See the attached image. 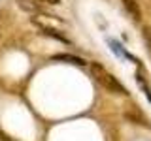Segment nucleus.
Here are the masks:
<instances>
[{
  "mask_svg": "<svg viewBox=\"0 0 151 141\" xmlns=\"http://www.w3.org/2000/svg\"><path fill=\"white\" fill-rule=\"evenodd\" d=\"M91 73H93V77L96 79V83L98 85H102L104 88H106L108 92H113V94H129V90H127V87H123V85L117 81L113 75L108 72L106 68H104L102 64H98V62H91Z\"/></svg>",
  "mask_w": 151,
  "mask_h": 141,
  "instance_id": "f257e3e1",
  "label": "nucleus"
},
{
  "mask_svg": "<svg viewBox=\"0 0 151 141\" xmlns=\"http://www.w3.org/2000/svg\"><path fill=\"white\" fill-rule=\"evenodd\" d=\"M30 21L34 23V25L40 28V32L44 36H49V38H55L57 41H63V43H70V40L66 38L63 32H59L57 28H53V26H49V25H45L44 21H40V19H36V17H30Z\"/></svg>",
  "mask_w": 151,
  "mask_h": 141,
  "instance_id": "f03ea898",
  "label": "nucleus"
},
{
  "mask_svg": "<svg viewBox=\"0 0 151 141\" xmlns=\"http://www.w3.org/2000/svg\"><path fill=\"white\" fill-rule=\"evenodd\" d=\"M136 83H138V87L142 88V92L145 94V98H147L149 103H151V83H149L147 75H145V72L142 70V66H140L138 72H136Z\"/></svg>",
  "mask_w": 151,
  "mask_h": 141,
  "instance_id": "7ed1b4c3",
  "label": "nucleus"
},
{
  "mask_svg": "<svg viewBox=\"0 0 151 141\" xmlns=\"http://www.w3.org/2000/svg\"><path fill=\"white\" fill-rule=\"evenodd\" d=\"M17 6L27 13H42L44 11V6L38 4L36 0H17Z\"/></svg>",
  "mask_w": 151,
  "mask_h": 141,
  "instance_id": "20e7f679",
  "label": "nucleus"
},
{
  "mask_svg": "<svg viewBox=\"0 0 151 141\" xmlns=\"http://www.w3.org/2000/svg\"><path fill=\"white\" fill-rule=\"evenodd\" d=\"M121 2H123V6H125V9L129 11V15L132 17V21L138 23L142 19V11H140L138 2H136V0H121Z\"/></svg>",
  "mask_w": 151,
  "mask_h": 141,
  "instance_id": "39448f33",
  "label": "nucleus"
},
{
  "mask_svg": "<svg viewBox=\"0 0 151 141\" xmlns=\"http://www.w3.org/2000/svg\"><path fill=\"white\" fill-rule=\"evenodd\" d=\"M53 60H57V62H68V64H74V66H85L87 64L81 56H74V55H68V53L53 55Z\"/></svg>",
  "mask_w": 151,
  "mask_h": 141,
  "instance_id": "423d86ee",
  "label": "nucleus"
},
{
  "mask_svg": "<svg viewBox=\"0 0 151 141\" xmlns=\"http://www.w3.org/2000/svg\"><path fill=\"white\" fill-rule=\"evenodd\" d=\"M38 4H42V6H59L60 0H36Z\"/></svg>",
  "mask_w": 151,
  "mask_h": 141,
  "instance_id": "0eeeda50",
  "label": "nucleus"
},
{
  "mask_svg": "<svg viewBox=\"0 0 151 141\" xmlns=\"http://www.w3.org/2000/svg\"><path fill=\"white\" fill-rule=\"evenodd\" d=\"M0 141H15V139H13L12 135H8L6 132H4L2 128H0Z\"/></svg>",
  "mask_w": 151,
  "mask_h": 141,
  "instance_id": "6e6552de",
  "label": "nucleus"
}]
</instances>
